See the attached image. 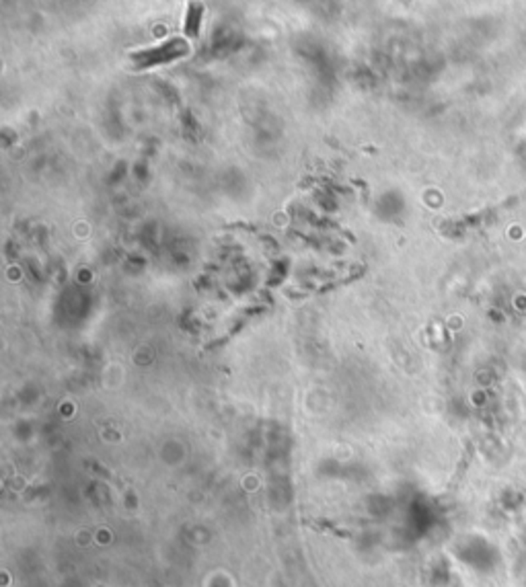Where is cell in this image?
<instances>
[{"mask_svg": "<svg viewBox=\"0 0 526 587\" xmlns=\"http://www.w3.org/2000/svg\"><path fill=\"white\" fill-rule=\"evenodd\" d=\"M187 52V44L181 40H171L167 44H160L157 47L150 49H142L132 56V60H136L138 66H153V64H160V62H171L179 56H184Z\"/></svg>", "mask_w": 526, "mask_h": 587, "instance_id": "1", "label": "cell"}]
</instances>
